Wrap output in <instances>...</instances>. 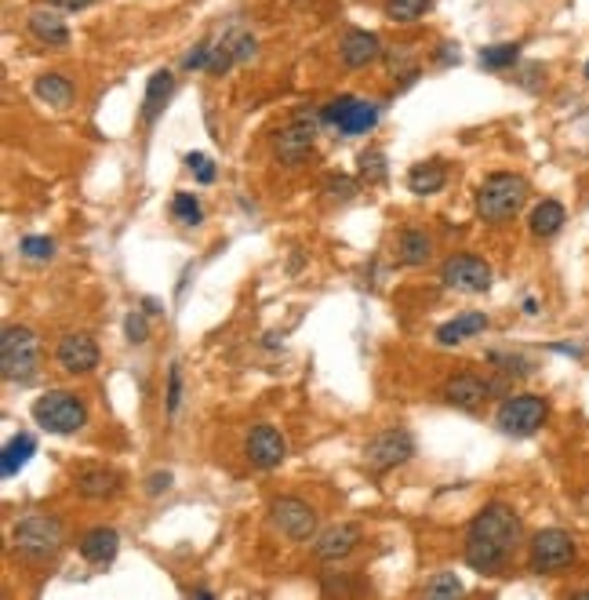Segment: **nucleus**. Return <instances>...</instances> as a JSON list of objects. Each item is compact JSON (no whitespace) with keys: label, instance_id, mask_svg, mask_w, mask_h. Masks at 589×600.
<instances>
[{"label":"nucleus","instance_id":"nucleus-24","mask_svg":"<svg viewBox=\"0 0 589 600\" xmlns=\"http://www.w3.org/2000/svg\"><path fill=\"white\" fill-rule=\"evenodd\" d=\"M33 91H37L40 102H48L51 110H66L73 102V80L62 77V73H40L33 80Z\"/></svg>","mask_w":589,"mask_h":600},{"label":"nucleus","instance_id":"nucleus-23","mask_svg":"<svg viewBox=\"0 0 589 600\" xmlns=\"http://www.w3.org/2000/svg\"><path fill=\"white\" fill-rule=\"evenodd\" d=\"M484 328H488V317H484V313H477V310L459 313L455 320L440 324V328H437V342H440V346H459L462 339H473V335H480Z\"/></svg>","mask_w":589,"mask_h":600},{"label":"nucleus","instance_id":"nucleus-25","mask_svg":"<svg viewBox=\"0 0 589 600\" xmlns=\"http://www.w3.org/2000/svg\"><path fill=\"white\" fill-rule=\"evenodd\" d=\"M400 266H426L433 259V240L426 230H404L397 244Z\"/></svg>","mask_w":589,"mask_h":600},{"label":"nucleus","instance_id":"nucleus-19","mask_svg":"<svg viewBox=\"0 0 589 600\" xmlns=\"http://www.w3.org/2000/svg\"><path fill=\"white\" fill-rule=\"evenodd\" d=\"M357 546H360L357 524H335V528H328L324 535H320L317 546H313V553H317V560H324V564H339V560L350 557Z\"/></svg>","mask_w":589,"mask_h":600},{"label":"nucleus","instance_id":"nucleus-43","mask_svg":"<svg viewBox=\"0 0 589 600\" xmlns=\"http://www.w3.org/2000/svg\"><path fill=\"white\" fill-rule=\"evenodd\" d=\"M48 4L59 11H84V8H91L95 0H48Z\"/></svg>","mask_w":589,"mask_h":600},{"label":"nucleus","instance_id":"nucleus-13","mask_svg":"<svg viewBox=\"0 0 589 600\" xmlns=\"http://www.w3.org/2000/svg\"><path fill=\"white\" fill-rule=\"evenodd\" d=\"M313 142H317V124H313L306 113L291 120L288 128L277 131V139H273V150L284 164H302V160L313 153Z\"/></svg>","mask_w":589,"mask_h":600},{"label":"nucleus","instance_id":"nucleus-33","mask_svg":"<svg viewBox=\"0 0 589 600\" xmlns=\"http://www.w3.org/2000/svg\"><path fill=\"white\" fill-rule=\"evenodd\" d=\"M360 179L364 182H382L386 179V153L382 150H368V153H360Z\"/></svg>","mask_w":589,"mask_h":600},{"label":"nucleus","instance_id":"nucleus-39","mask_svg":"<svg viewBox=\"0 0 589 600\" xmlns=\"http://www.w3.org/2000/svg\"><path fill=\"white\" fill-rule=\"evenodd\" d=\"M186 168L197 175V182H204V186H211L215 182V160L204 157V153H186Z\"/></svg>","mask_w":589,"mask_h":600},{"label":"nucleus","instance_id":"nucleus-46","mask_svg":"<svg viewBox=\"0 0 589 600\" xmlns=\"http://www.w3.org/2000/svg\"><path fill=\"white\" fill-rule=\"evenodd\" d=\"M575 597H589V590H579V593H575Z\"/></svg>","mask_w":589,"mask_h":600},{"label":"nucleus","instance_id":"nucleus-27","mask_svg":"<svg viewBox=\"0 0 589 600\" xmlns=\"http://www.w3.org/2000/svg\"><path fill=\"white\" fill-rule=\"evenodd\" d=\"M33 451H37V440L33 433H15V437L4 444V455H0V473L4 477H15V473L33 459Z\"/></svg>","mask_w":589,"mask_h":600},{"label":"nucleus","instance_id":"nucleus-30","mask_svg":"<svg viewBox=\"0 0 589 600\" xmlns=\"http://www.w3.org/2000/svg\"><path fill=\"white\" fill-rule=\"evenodd\" d=\"M433 0H386L382 11H386V19L397 22V26H408V22L422 19L426 11H430Z\"/></svg>","mask_w":589,"mask_h":600},{"label":"nucleus","instance_id":"nucleus-16","mask_svg":"<svg viewBox=\"0 0 589 600\" xmlns=\"http://www.w3.org/2000/svg\"><path fill=\"white\" fill-rule=\"evenodd\" d=\"M26 30H30V37L37 40V44H44V48H66V44H70V26L62 19V11L51 8V4L33 8L30 15H26Z\"/></svg>","mask_w":589,"mask_h":600},{"label":"nucleus","instance_id":"nucleus-9","mask_svg":"<svg viewBox=\"0 0 589 600\" xmlns=\"http://www.w3.org/2000/svg\"><path fill=\"white\" fill-rule=\"evenodd\" d=\"M491 266L480 255H470V251H462V255H451L444 266H440V284L451 291H466V295H484L491 288Z\"/></svg>","mask_w":589,"mask_h":600},{"label":"nucleus","instance_id":"nucleus-34","mask_svg":"<svg viewBox=\"0 0 589 600\" xmlns=\"http://www.w3.org/2000/svg\"><path fill=\"white\" fill-rule=\"evenodd\" d=\"M124 339H128L131 346H142V342L150 339V320H146L142 310H131L128 317H124Z\"/></svg>","mask_w":589,"mask_h":600},{"label":"nucleus","instance_id":"nucleus-28","mask_svg":"<svg viewBox=\"0 0 589 600\" xmlns=\"http://www.w3.org/2000/svg\"><path fill=\"white\" fill-rule=\"evenodd\" d=\"M520 62V44L513 40H502V44H488V48H480V70H510Z\"/></svg>","mask_w":589,"mask_h":600},{"label":"nucleus","instance_id":"nucleus-5","mask_svg":"<svg viewBox=\"0 0 589 600\" xmlns=\"http://www.w3.org/2000/svg\"><path fill=\"white\" fill-rule=\"evenodd\" d=\"M0 371L8 382H26L37 379L40 371V335L26 324H8L0 335Z\"/></svg>","mask_w":589,"mask_h":600},{"label":"nucleus","instance_id":"nucleus-45","mask_svg":"<svg viewBox=\"0 0 589 600\" xmlns=\"http://www.w3.org/2000/svg\"><path fill=\"white\" fill-rule=\"evenodd\" d=\"M524 313H528V317H535V313H539V302H535V299H524Z\"/></svg>","mask_w":589,"mask_h":600},{"label":"nucleus","instance_id":"nucleus-1","mask_svg":"<svg viewBox=\"0 0 589 600\" xmlns=\"http://www.w3.org/2000/svg\"><path fill=\"white\" fill-rule=\"evenodd\" d=\"M524 535L520 513L510 502H488L477 517L470 520L466 531V546H462V560L470 564L477 575H499L513 560Z\"/></svg>","mask_w":589,"mask_h":600},{"label":"nucleus","instance_id":"nucleus-44","mask_svg":"<svg viewBox=\"0 0 589 600\" xmlns=\"http://www.w3.org/2000/svg\"><path fill=\"white\" fill-rule=\"evenodd\" d=\"M437 62H440V66H451V62H459V44H440Z\"/></svg>","mask_w":589,"mask_h":600},{"label":"nucleus","instance_id":"nucleus-15","mask_svg":"<svg viewBox=\"0 0 589 600\" xmlns=\"http://www.w3.org/2000/svg\"><path fill=\"white\" fill-rule=\"evenodd\" d=\"M382 55H386V48L371 30H346L339 44V59L346 70H368L371 62H379Z\"/></svg>","mask_w":589,"mask_h":600},{"label":"nucleus","instance_id":"nucleus-14","mask_svg":"<svg viewBox=\"0 0 589 600\" xmlns=\"http://www.w3.org/2000/svg\"><path fill=\"white\" fill-rule=\"evenodd\" d=\"M491 393H495V382L480 379L477 371H459V375H451V379L440 386V397L448 400L451 408H462V411H477Z\"/></svg>","mask_w":589,"mask_h":600},{"label":"nucleus","instance_id":"nucleus-18","mask_svg":"<svg viewBox=\"0 0 589 600\" xmlns=\"http://www.w3.org/2000/svg\"><path fill=\"white\" fill-rule=\"evenodd\" d=\"M120 484H124V477H120L117 470H110V466H84V470L73 477V488H77L80 499H113L120 491Z\"/></svg>","mask_w":589,"mask_h":600},{"label":"nucleus","instance_id":"nucleus-32","mask_svg":"<svg viewBox=\"0 0 589 600\" xmlns=\"http://www.w3.org/2000/svg\"><path fill=\"white\" fill-rule=\"evenodd\" d=\"M237 62V51H233V40H219L211 44V59H208V73L211 77H222Z\"/></svg>","mask_w":589,"mask_h":600},{"label":"nucleus","instance_id":"nucleus-47","mask_svg":"<svg viewBox=\"0 0 589 600\" xmlns=\"http://www.w3.org/2000/svg\"><path fill=\"white\" fill-rule=\"evenodd\" d=\"M586 80H589V62H586Z\"/></svg>","mask_w":589,"mask_h":600},{"label":"nucleus","instance_id":"nucleus-17","mask_svg":"<svg viewBox=\"0 0 589 600\" xmlns=\"http://www.w3.org/2000/svg\"><path fill=\"white\" fill-rule=\"evenodd\" d=\"M77 553L88 560L91 568H110L113 560H117V553H120L117 528H106V524H99V528L84 531V535H80V542H77Z\"/></svg>","mask_w":589,"mask_h":600},{"label":"nucleus","instance_id":"nucleus-11","mask_svg":"<svg viewBox=\"0 0 589 600\" xmlns=\"http://www.w3.org/2000/svg\"><path fill=\"white\" fill-rule=\"evenodd\" d=\"M244 455H248V462L255 470H277L280 462L288 459V440H284V433L277 426L259 422L244 437Z\"/></svg>","mask_w":589,"mask_h":600},{"label":"nucleus","instance_id":"nucleus-29","mask_svg":"<svg viewBox=\"0 0 589 600\" xmlns=\"http://www.w3.org/2000/svg\"><path fill=\"white\" fill-rule=\"evenodd\" d=\"M386 66H390V73L397 80H404V84H411V80L419 77V55L408 48V44H393V48H386Z\"/></svg>","mask_w":589,"mask_h":600},{"label":"nucleus","instance_id":"nucleus-8","mask_svg":"<svg viewBox=\"0 0 589 600\" xmlns=\"http://www.w3.org/2000/svg\"><path fill=\"white\" fill-rule=\"evenodd\" d=\"M415 455V437L408 430H382L368 440L364 448V470L382 477V473L397 470Z\"/></svg>","mask_w":589,"mask_h":600},{"label":"nucleus","instance_id":"nucleus-37","mask_svg":"<svg viewBox=\"0 0 589 600\" xmlns=\"http://www.w3.org/2000/svg\"><path fill=\"white\" fill-rule=\"evenodd\" d=\"M164 408H168V415H179V408H182V368H179V364H171V368H168V393H164Z\"/></svg>","mask_w":589,"mask_h":600},{"label":"nucleus","instance_id":"nucleus-3","mask_svg":"<svg viewBox=\"0 0 589 600\" xmlns=\"http://www.w3.org/2000/svg\"><path fill=\"white\" fill-rule=\"evenodd\" d=\"M62 542H66L62 520L51 517V513H26V517L15 524V531H11L15 553L33 560V564H48V560L59 557Z\"/></svg>","mask_w":589,"mask_h":600},{"label":"nucleus","instance_id":"nucleus-35","mask_svg":"<svg viewBox=\"0 0 589 600\" xmlns=\"http://www.w3.org/2000/svg\"><path fill=\"white\" fill-rule=\"evenodd\" d=\"M19 251L26 255V259H33V262H48L51 255H55V240H51V237H22Z\"/></svg>","mask_w":589,"mask_h":600},{"label":"nucleus","instance_id":"nucleus-22","mask_svg":"<svg viewBox=\"0 0 589 600\" xmlns=\"http://www.w3.org/2000/svg\"><path fill=\"white\" fill-rule=\"evenodd\" d=\"M171 91H175V77H171V70H157L150 80H146V95H142V120H146V124H153V120L164 113Z\"/></svg>","mask_w":589,"mask_h":600},{"label":"nucleus","instance_id":"nucleus-4","mask_svg":"<svg viewBox=\"0 0 589 600\" xmlns=\"http://www.w3.org/2000/svg\"><path fill=\"white\" fill-rule=\"evenodd\" d=\"M30 415L44 433L73 437V433H80L84 430V422H88V404L70 390H48L33 400Z\"/></svg>","mask_w":589,"mask_h":600},{"label":"nucleus","instance_id":"nucleus-21","mask_svg":"<svg viewBox=\"0 0 589 600\" xmlns=\"http://www.w3.org/2000/svg\"><path fill=\"white\" fill-rule=\"evenodd\" d=\"M379 120H382V102H368V99H357V95H353L350 110H346V117H342V124L335 131L346 135V139H353V135H368V131H375Z\"/></svg>","mask_w":589,"mask_h":600},{"label":"nucleus","instance_id":"nucleus-10","mask_svg":"<svg viewBox=\"0 0 589 600\" xmlns=\"http://www.w3.org/2000/svg\"><path fill=\"white\" fill-rule=\"evenodd\" d=\"M270 524L291 542H310L317 535V510L295 495H280L270 502Z\"/></svg>","mask_w":589,"mask_h":600},{"label":"nucleus","instance_id":"nucleus-6","mask_svg":"<svg viewBox=\"0 0 589 600\" xmlns=\"http://www.w3.org/2000/svg\"><path fill=\"white\" fill-rule=\"evenodd\" d=\"M550 419V400L539 397V393H510L502 400L499 411H495V426L506 437H535V433L546 426Z\"/></svg>","mask_w":589,"mask_h":600},{"label":"nucleus","instance_id":"nucleus-7","mask_svg":"<svg viewBox=\"0 0 589 600\" xmlns=\"http://www.w3.org/2000/svg\"><path fill=\"white\" fill-rule=\"evenodd\" d=\"M579 557V546L564 528H542L531 535L528 546V568L535 575H550V571H564L575 564Z\"/></svg>","mask_w":589,"mask_h":600},{"label":"nucleus","instance_id":"nucleus-2","mask_svg":"<svg viewBox=\"0 0 589 600\" xmlns=\"http://www.w3.org/2000/svg\"><path fill=\"white\" fill-rule=\"evenodd\" d=\"M531 186L517 171H495L480 182L477 190V211L484 222H510L520 215V208L528 204Z\"/></svg>","mask_w":589,"mask_h":600},{"label":"nucleus","instance_id":"nucleus-40","mask_svg":"<svg viewBox=\"0 0 589 600\" xmlns=\"http://www.w3.org/2000/svg\"><path fill=\"white\" fill-rule=\"evenodd\" d=\"M324 193L335 200H350L353 193H357V182H353L350 175H331V179L324 182Z\"/></svg>","mask_w":589,"mask_h":600},{"label":"nucleus","instance_id":"nucleus-20","mask_svg":"<svg viewBox=\"0 0 589 600\" xmlns=\"http://www.w3.org/2000/svg\"><path fill=\"white\" fill-rule=\"evenodd\" d=\"M564 222H568V211H564V204H560V200H553V197H546V200H539V204L531 208L528 230H531V237L550 240V237H557V233L564 230Z\"/></svg>","mask_w":589,"mask_h":600},{"label":"nucleus","instance_id":"nucleus-36","mask_svg":"<svg viewBox=\"0 0 589 600\" xmlns=\"http://www.w3.org/2000/svg\"><path fill=\"white\" fill-rule=\"evenodd\" d=\"M462 593V582L451 575V571H440L437 579L426 586V597H433V600H444V597H459Z\"/></svg>","mask_w":589,"mask_h":600},{"label":"nucleus","instance_id":"nucleus-38","mask_svg":"<svg viewBox=\"0 0 589 600\" xmlns=\"http://www.w3.org/2000/svg\"><path fill=\"white\" fill-rule=\"evenodd\" d=\"M208 59H211V40H200V44H193V48L182 55V70L186 73L208 70Z\"/></svg>","mask_w":589,"mask_h":600},{"label":"nucleus","instance_id":"nucleus-12","mask_svg":"<svg viewBox=\"0 0 589 600\" xmlns=\"http://www.w3.org/2000/svg\"><path fill=\"white\" fill-rule=\"evenodd\" d=\"M99 357V342L91 339L88 331H70L55 346V360H59V368L66 375H88V371L99 368Z\"/></svg>","mask_w":589,"mask_h":600},{"label":"nucleus","instance_id":"nucleus-26","mask_svg":"<svg viewBox=\"0 0 589 600\" xmlns=\"http://www.w3.org/2000/svg\"><path fill=\"white\" fill-rule=\"evenodd\" d=\"M444 182H448V168L440 160H426V164H415L408 171V190L419 193V197H430V193L444 190Z\"/></svg>","mask_w":589,"mask_h":600},{"label":"nucleus","instance_id":"nucleus-31","mask_svg":"<svg viewBox=\"0 0 589 600\" xmlns=\"http://www.w3.org/2000/svg\"><path fill=\"white\" fill-rule=\"evenodd\" d=\"M171 215L179 222H186V226H197V222L204 219V208H200V200L193 197V193H175V200H171Z\"/></svg>","mask_w":589,"mask_h":600},{"label":"nucleus","instance_id":"nucleus-41","mask_svg":"<svg viewBox=\"0 0 589 600\" xmlns=\"http://www.w3.org/2000/svg\"><path fill=\"white\" fill-rule=\"evenodd\" d=\"M233 51H237V62H251L255 51H259V40L251 37V33H237L233 37Z\"/></svg>","mask_w":589,"mask_h":600},{"label":"nucleus","instance_id":"nucleus-42","mask_svg":"<svg viewBox=\"0 0 589 600\" xmlns=\"http://www.w3.org/2000/svg\"><path fill=\"white\" fill-rule=\"evenodd\" d=\"M171 473L168 470H157V473H150V477H146V495H153V499H157V495H164V491L171 488Z\"/></svg>","mask_w":589,"mask_h":600}]
</instances>
